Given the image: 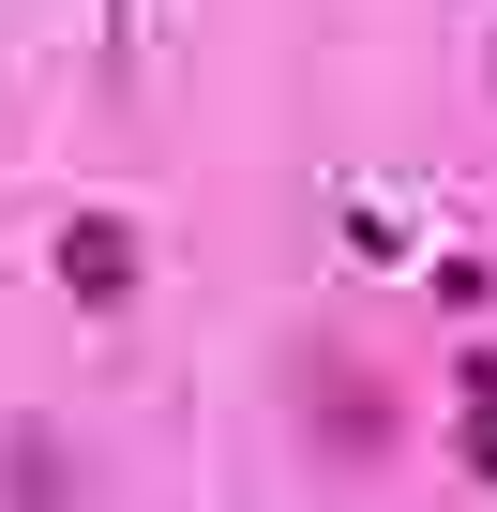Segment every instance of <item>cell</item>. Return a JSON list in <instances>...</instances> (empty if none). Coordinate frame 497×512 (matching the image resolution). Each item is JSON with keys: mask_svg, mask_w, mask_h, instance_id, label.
Masks as SVG:
<instances>
[{"mask_svg": "<svg viewBox=\"0 0 497 512\" xmlns=\"http://www.w3.org/2000/svg\"><path fill=\"white\" fill-rule=\"evenodd\" d=\"M287 407H302L317 467H377L392 452V377H362L347 347H287Z\"/></svg>", "mask_w": 497, "mask_h": 512, "instance_id": "cell-1", "label": "cell"}, {"mask_svg": "<svg viewBox=\"0 0 497 512\" xmlns=\"http://www.w3.org/2000/svg\"><path fill=\"white\" fill-rule=\"evenodd\" d=\"M61 287H76L91 317L136 302V226H121V211H76V226H61Z\"/></svg>", "mask_w": 497, "mask_h": 512, "instance_id": "cell-2", "label": "cell"}, {"mask_svg": "<svg viewBox=\"0 0 497 512\" xmlns=\"http://www.w3.org/2000/svg\"><path fill=\"white\" fill-rule=\"evenodd\" d=\"M0 497H16V512H61L76 482H61V437H16V452H0Z\"/></svg>", "mask_w": 497, "mask_h": 512, "instance_id": "cell-3", "label": "cell"}, {"mask_svg": "<svg viewBox=\"0 0 497 512\" xmlns=\"http://www.w3.org/2000/svg\"><path fill=\"white\" fill-rule=\"evenodd\" d=\"M482 76H497V61H482Z\"/></svg>", "mask_w": 497, "mask_h": 512, "instance_id": "cell-4", "label": "cell"}]
</instances>
